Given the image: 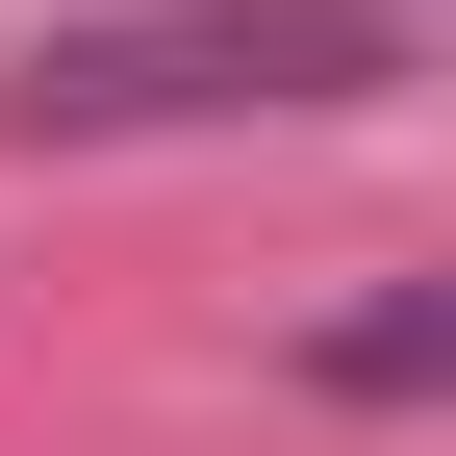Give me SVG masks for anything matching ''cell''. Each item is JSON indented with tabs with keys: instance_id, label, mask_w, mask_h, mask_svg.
Instances as JSON below:
<instances>
[{
	"instance_id": "cell-2",
	"label": "cell",
	"mask_w": 456,
	"mask_h": 456,
	"mask_svg": "<svg viewBox=\"0 0 456 456\" xmlns=\"http://www.w3.org/2000/svg\"><path fill=\"white\" fill-rule=\"evenodd\" d=\"M330 380H355V406H406V380H456V305H431V279H406V305H355V330H330Z\"/></svg>"
},
{
	"instance_id": "cell-1",
	"label": "cell",
	"mask_w": 456,
	"mask_h": 456,
	"mask_svg": "<svg viewBox=\"0 0 456 456\" xmlns=\"http://www.w3.org/2000/svg\"><path fill=\"white\" fill-rule=\"evenodd\" d=\"M406 77V0H152V26H51L0 77L26 152H102V127H228V102H380Z\"/></svg>"
}]
</instances>
